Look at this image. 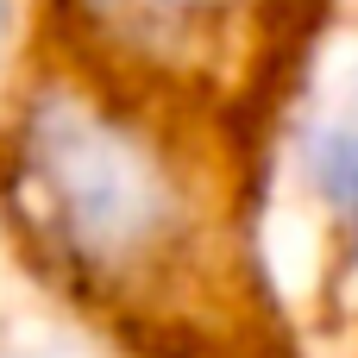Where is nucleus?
Here are the masks:
<instances>
[{
  "mask_svg": "<svg viewBox=\"0 0 358 358\" xmlns=\"http://www.w3.org/2000/svg\"><path fill=\"white\" fill-rule=\"evenodd\" d=\"M302 189L321 208L334 271L358 283V63L340 76V88L302 138Z\"/></svg>",
  "mask_w": 358,
  "mask_h": 358,
  "instance_id": "f257e3e1",
  "label": "nucleus"
},
{
  "mask_svg": "<svg viewBox=\"0 0 358 358\" xmlns=\"http://www.w3.org/2000/svg\"><path fill=\"white\" fill-rule=\"evenodd\" d=\"M157 13L176 19H214V13H239V6H289V0H151Z\"/></svg>",
  "mask_w": 358,
  "mask_h": 358,
  "instance_id": "f03ea898",
  "label": "nucleus"
},
{
  "mask_svg": "<svg viewBox=\"0 0 358 358\" xmlns=\"http://www.w3.org/2000/svg\"><path fill=\"white\" fill-rule=\"evenodd\" d=\"M6 25H13V6L0 0V44H6Z\"/></svg>",
  "mask_w": 358,
  "mask_h": 358,
  "instance_id": "7ed1b4c3",
  "label": "nucleus"
}]
</instances>
